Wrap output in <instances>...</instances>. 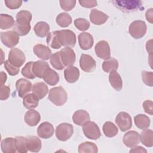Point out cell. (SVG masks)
Returning a JSON list of instances; mask_svg holds the SVG:
<instances>
[{
	"label": "cell",
	"mask_w": 153,
	"mask_h": 153,
	"mask_svg": "<svg viewBox=\"0 0 153 153\" xmlns=\"http://www.w3.org/2000/svg\"><path fill=\"white\" fill-rule=\"evenodd\" d=\"M48 99L56 106H60L66 102L68 94L62 87H56L49 91Z\"/></svg>",
	"instance_id": "cell-1"
},
{
	"label": "cell",
	"mask_w": 153,
	"mask_h": 153,
	"mask_svg": "<svg viewBox=\"0 0 153 153\" xmlns=\"http://www.w3.org/2000/svg\"><path fill=\"white\" fill-rule=\"evenodd\" d=\"M112 2L116 7L125 13L142 10L144 8L140 1H114Z\"/></svg>",
	"instance_id": "cell-2"
},
{
	"label": "cell",
	"mask_w": 153,
	"mask_h": 153,
	"mask_svg": "<svg viewBox=\"0 0 153 153\" xmlns=\"http://www.w3.org/2000/svg\"><path fill=\"white\" fill-rule=\"evenodd\" d=\"M57 37L62 46L73 47L76 43V36L75 33L69 29L56 30Z\"/></svg>",
	"instance_id": "cell-3"
},
{
	"label": "cell",
	"mask_w": 153,
	"mask_h": 153,
	"mask_svg": "<svg viewBox=\"0 0 153 153\" xmlns=\"http://www.w3.org/2000/svg\"><path fill=\"white\" fill-rule=\"evenodd\" d=\"M146 25L142 20H135L131 23L128 27L130 35L134 39L142 38L146 32Z\"/></svg>",
	"instance_id": "cell-4"
},
{
	"label": "cell",
	"mask_w": 153,
	"mask_h": 153,
	"mask_svg": "<svg viewBox=\"0 0 153 153\" xmlns=\"http://www.w3.org/2000/svg\"><path fill=\"white\" fill-rule=\"evenodd\" d=\"M82 131L86 137L92 140H97L101 136L99 126L94 122L88 121L82 125Z\"/></svg>",
	"instance_id": "cell-5"
},
{
	"label": "cell",
	"mask_w": 153,
	"mask_h": 153,
	"mask_svg": "<svg viewBox=\"0 0 153 153\" xmlns=\"http://www.w3.org/2000/svg\"><path fill=\"white\" fill-rule=\"evenodd\" d=\"M74 133V128L72 124L63 123L57 126L56 129V136L60 141H66L70 139Z\"/></svg>",
	"instance_id": "cell-6"
},
{
	"label": "cell",
	"mask_w": 153,
	"mask_h": 153,
	"mask_svg": "<svg viewBox=\"0 0 153 153\" xmlns=\"http://www.w3.org/2000/svg\"><path fill=\"white\" fill-rule=\"evenodd\" d=\"M19 35L14 30L1 32V40L2 44L8 48H13L19 42Z\"/></svg>",
	"instance_id": "cell-7"
},
{
	"label": "cell",
	"mask_w": 153,
	"mask_h": 153,
	"mask_svg": "<svg viewBox=\"0 0 153 153\" xmlns=\"http://www.w3.org/2000/svg\"><path fill=\"white\" fill-rule=\"evenodd\" d=\"M8 60L11 64L16 67H21L26 60V57L24 53L17 48H12L8 54Z\"/></svg>",
	"instance_id": "cell-8"
},
{
	"label": "cell",
	"mask_w": 153,
	"mask_h": 153,
	"mask_svg": "<svg viewBox=\"0 0 153 153\" xmlns=\"http://www.w3.org/2000/svg\"><path fill=\"white\" fill-rule=\"evenodd\" d=\"M115 123L122 131H126L130 129L132 126L131 118L126 112H120L117 114L115 118Z\"/></svg>",
	"instance_id": "cell-9"
},
{
	"label": "cell",
	"mask_w": 153,
	"mask_h": 153,
	"mask_svg": "<svg viewBox=\"0 0 153 153\" xmlns=\"http://www.w3.org/2000/svg\"><path fill=\"white\" fill-rule=\"evenodd\" d=\"M94 51L97 57L107 60L111 57V50L109 44L105 40L99 41L95 45Z\"/></svg>",
	"instance_id": "cell-10"
},
{
	"label": "cell",
	"mask_w": 153,
	"mask_h": 153,
	"mask_svg": "<svg viewBox=\"0 0 153 153\" xmlns=\"http://www.w3.org/2000/svg\"><path fill=\"white\" fill-rule=\"evenodd\" d=\"M79 66L83 71L85 72H91L96 69V63L91 56L82 54L79 59Z\"/></svg>",
	"instance_id": "cell-11"
},
{
	"label": "cell",
	"mask_w": 153,
	"mask_h": 153,
	"mask_svg": "<svg viewBox=\"0 0 153 153\" xmlns=\"http://www.w3.org/2000/svg\"><path fill=\"white\" fill-rule=\"evenodd\" d=\"M59 52L65 66H70L74 64L76 60V56L72 48L65 47L62 48Z\"/></svg>",
	"instance_id": "cell-12"
},
{
	"label": "cell",
	"mask_w": 153,
	"mask_h": 153,
	"mask_svg": "<svg viewBox=\"0 0 153 153\" xmlns=\"http://www.w3.org/2000/svg\"><path fill=\"white\" fill-rule=\"evenodd\" d=\"M16 87L18 92V95L20 97L23 98L32 88V85L30 81L24 78H20L16 81Z\"/></svg>",
	"instance_id": "cell-13"
},
{
	"label": "cell",
	"mask_w": 153,
	"mask_h": 153,
	"mask_svg": "<svg viewBox=\"0 0 153 153\" xmlns=\"http://www.w3.org/2000/svg\"><path fill=\"white\" fill-rule=\"evenodd\" d=\"M123 142L127 147L132 148L139 143L140 135L136 131H129L124 135Z\"/></svg>",
	"instance_id": "cell-14"
},
{
	"label": "cell",
	"mask_w": 153,
	"mask_h": 153,
	"mask_svg": "<svg viewBox=\"0 0 153 153\" xmlns=\"http://www.w3.org/2000/svg\"><path fill=\"white\" fill-rule=\"evenodd\" d=\"M53 126L48 122L42 123L37 128V134L42 139H49L54 134Z\"/></svg>",
	"instance_id": "cell-15"
},
{
	"label": "cell",
	"mask_w": 153,
	"mask_h": 153,
	"mask_svg": "<svg viewBox=\"0 0 153 153\" xmlns=\"http://www.w3.org/2000/svg\"><path fill=\"white\" fill-rule=\"evenodd\" d=\"M78 43L80 48L84 50L90 49L93 45V36L88 32H82L78 35Z\"/></svg>",
	"instance_id": "cell-16"
},
{
	"label": "cell",
	"mask_w": 153,
	"mask_h": 153,
	"mask_svg": "<svg viewBox=\"0 0 153 153\" xmlns=\"http://www.w3.org/2000/svg\"><path fill=\"white\" fill-rule=\"evenodd\" d=\"M108 18L109 16L106 14L96 9H93L90 11V20L94 25H101L105 23Z\"/></svg>",
	"instance_id": "cell-17"
},
{
	"label": "cell",
	"mask_w": 153,
	"mask_h": 153,
	"mask_svg": "<svg viewBox=\"0 0 153 153\" xmlns=\"http://www.w3.org/2000/svg\"><path fill=\"white\" fill-rule=\"evenodd\" d=\"M33 51L38 57L44 60H48L52 56L51 50L43 44H38L35 45L33 48Z\"/></svg>",
	"instance_id": "cell-18"
},
{
	"label": "cell",
	"mask_w": 153,
	"mask_h": 153,
	"mask_svg": "<svg viewBox=\"0 0 153 153\" xmlns=\"http://www.w3.org/2000/svg\"><path fill=\"white\" fill-rule=\"evenodd\" d=\"M64 76L68 82L74 83L79 77V71L74 66H68L65 69Z\"/></svg>",
	"instance_id": "cell-19"
},
{
	"label": "cell",
	"mask_w": 153,
	"mask_h": 153,
	"mask_svg": "<svg viewBox=\"0 0 153 153\" xmlns=\"http://www.w3.org/2000/svg\"><path fill=\"white\" fill-rule=\"evenodd\" d=\"M42 78L44 81L50 85H55L59 81V74L50 67L45 69Z\"/></svg>",
	"instance_id": "cell-20"
},
{
	"label": "cell",
	"mask_w": 153,
	"mask_h": 153,
	"mask_svg": "<svg viewBox=\"0 0 153 153\" xmlns=\"http://www.w3.org/2000/svg\"><path fill=\"white\" fill-rule=\"evenodd\" d=\"M41 120L39 113L33 109L27 111L25 115V121L29 126H35Z\"/></svg>",
	"instance_id": "cell-21"
},
{
	"label": "cell",
	"mask_w": 153,
	"mask_h": 153,
	"mask_svg": "<svg viewBox=\"0 0 153 153\" xmlns=\"http://www.w3.org/2000/svg\"><path fill=\"white\" fill-rule=\"evenodd\" d=\"M89 114L85 110L79 109L75 111L72 116L74 123L78 126H82L86 122L90 121Z\"/></svg>",
	"instance_id": "cell-22"
},
{
	"label": "cell",
	"mask_w": 153,
	"mask_h": 153,
	"mask_svg": "<svg viewBox=\"0 0 153 153\" xmlns=\"http://www.w3.org/2000/svg\"><path fill=\"white\" fill-rule=\"evenodd\" d=\"M1 150L4 153H15L17 151L15 138H5L1 142Z\"/></svg>",
	"instance_id": "cell-23"
},
{
	"label": "cell",
	"mask_w": 153,
	"mask_h": 153,
	"mask_svg": "<svg viewBox=\"0 0 153 153\" xmlns=\"http://www.w3.org/2000/svg\"><path fill=\"white\" fill-rule=\"evenodd\" d=\"M48 67L50 66L47 62L43 60H37L33 63L32 71L36 77L42 78L45 69Z\"/></svg>",
	"instance_id": "cell-24"
},
{
	"label": "cell",
	"mask_w": 153,
	"mask_h": 153,
	"mask_svg": "<svg viewBox=\"0 0 153 153\" xmlns=\"http://www.w3.org/2000/svg\"><path fill=\"white\" fill-rule=\"evenodd\" d=\"M27 146L29 151L32 152H38L42 148V143L37 136H27Z\"/></svg>",
	"instance_id": "cell-25"
},
{
	"label": "cell",
	"mask_w": 153,
	"mask_h": 153,
	"mask_svg": "<svg viewBox=\"0 0 153 153\" xmlns=\"http://www.w3.org/2000/svg\"><path fill=\"white\" fill-rule=\"evenodd\" d=\"M32 91L39 99H42L48 93V88L45 83L43 82H38L33 84Z\"/></svg>",
	"instance_id": "cell-26"
},
{
	"label": "cell",
	"mask_w": 153,
	"mask_h": 153,
	"mask_svg": "<svg viewBox=\"0 0 153 153\" xmlns=\"http://www.w3.org/2000/svg\"><path fill=\"white\" fill-rule=\"evenodd\" d=\"M109 81L111 86L117 91L121 90L123 88V80L120 74L116 71L110 72L109 75Z\"/></svg>",
	"instance_id": "cell-27"
},
{
	"label": "cell",
	"mask_w": 153,
	"mask_h": 153,
	"mask_svg": "<svg viewBox=\"0 0 153 153\" xmlns=\"http://www.w3.org/2000/svg\"><path fill=\"white\" fill-rule=\"evenodd\" d=\"M39 99L38 97L32 93L27 94L23 100V106L28 109H33L38 105Z\"/></svg>",
	"instance_id": "cell-28"
},
{
	"label": "cell",
	"mask_w": 153,
	"mask_h": 153,
	"mask_svg": "<svg viewBox=\"0 0 153 153\" xmlns=\"http://www.w3.org/2000/svg\"><path fill=\"white\" fill-rule=\"evenodd\" d=\"M134 121L136 127L143 130L148 128L150 126V119L145 114H140L136 115L134 117Z\"/></svg>",
	"instance_id": "cell-29"
},
{
	"label": "cell",
	"mask_w": 153,
	"mask_h": 153,
	"mask_svg": "<svg viewBox=\"0 0 153 153\" xmlns=\"http://www.w3.org/2000/svg\"><path fill=\"white\" fill-rule=\"evenodd\" d=\"M35 34L41 38L47 36L50 33V26L45 22H39L34 26Z\"/></svg>",
	"instance_id": "cell-30"
},
{
	"label": "cell",
	"mask_w": 153,
	"mask_h": 153,
	"mask_svg": "<svg viewBox=\"0 0 153 153\" xmlns=\"http://www.w3.org/2000/svg\"><path fill=\"white\" fill-rule=\"evenodd\" d=\"M140 135V140L146 147L153 146V131L150 129L143 130Z\"/></svg>",
	"instance_id": "cell-31"
},
{
	"label": "cell",
	"mask_w": 153,
	"mask_h": 153,
	"mask_svg": "<svg viewBox=\"0 0 153 153\" xmlns=\"http://www.w3.org/2000/svg\"><path fill=\"white\" fill-rule=\"evenodd\" d=\"M103 132L108 137H112L115 136L118 131L117 126L111 121H106L104 123L103 127Z\"/></svg>",
	"instance_id": "cell-32"
},
{
	"label": "cell",
	"mask_w": 153,
	"mask_h": 153,
	"mask_svg": "<svg viewBox=\"0 0 153 153\" xmlns=\"http://www.w3.org/2000/svg\"><path fill=\"white\" fill-rule=\"evenodd\" d=\"M15 22L13 17L7 14H0V27L1 29H8L14 26Z\"/></svg>",
	"instance_id": "cell-33"
},
{
	"label": "cell",
	"mask_w": 153,
	"mask_h": 153,
	"mask_svg": "<svg viewBox=\"0 0 153 153\" xmlns=\"http://www.w3.org/2000/svg\"><path fill=\"white\" fill-rule=\"evenodd\" d=\"M98 152V148L97 145L91 142H85L78 146L79 153H97Z\"/></svg>",
	"instance_id": "cell-34"
},
{
	"label": "cell",
	"mask_w": 153,
	"mask_h": 153,
	"mask_svg": "<svg viewBox=\"0 0 153 153\" xmlns=\"http://www.w3.org/2000/svg\"><path fill=\"white\" fill-rule=\"evenodd\" d=\"M56 23L62 27H66L72 23V18L67 13H61L56 19Z\"/></svg>",
	"instance_id": "cell-35"
},
{
	"label": "cell",
	"mask_w": 153,
	"mask_h": 153,
	"mask_svg": "<svg viewBox=\"0 0 153 153\" xmlns=\"http://www.w3.org/2000/svg\"><path fill=\"white\" fill-rule=\"evenodd\" d=\"M118 68V62L114 58L105 60L102 63V69L105 72L109 73L112 71H117Z\"/></svg>",
	"instance_id": "cell-36"
},
{
	"label": "cell",
	"mask_w": 153,
	"mask_h": 153,
	"mask_svg": "<svg viewBox=\"0 0 153 153\" xmlns=\"http://www.w3.org/2000/svg\"><path fill=\"white\" fill-rule=\"evenodd\" d=\"M32 17V14L29 11L22 10L16 14V22L22 24H30Z\"/></svg>",
	"instance_id": "cell-37"
},
{
	"label": "cell",
	"mask_w": 153,
	"mask_h": 153,
	"mask_svg": "<svg viewBox=\"0 0 153 153\" xmlns=\"http://www.w3.org/2000/svg\"><path fill=\"white\" fill-rule=\"evenodd\" d=\"M31 26L30 24H22L15 22L13 30L15 31L19 36H25L30 32Z\"/></svg>",
	"instance_id": "cell-38"
},
{
	"label": "cell",
	"mask_w": 153,
	"mask_h": 153,
	"mask_svg": "<svg viewBox=\"0 0 153 153\" xmlns=\"http://www.w3.org/2000/svg\"><path fill=\"white\" fill-rule=\"evenodd\" d=\"M46 41L47 44L54 49H59L62 46L59 42L56 30L52 32L48 35Z\"/></svg>",
	"instance_id": "cell-39"
},
{
	"label": "cell",
	"mask_w": 153,
	"mask_h": 153,
	"mask_svg": "<svg viewBox=\"0 0 153 153\" xmlns=\"http://www.w3.org/2000/svg\"><path fill=\"white\" fill-rule=\"evenodd\" d=\"M50 63L51 66L57 70H62L65 67L62 62L59 51L52 54L50 57Z\"/></svg>",
	"instance_id": "cell-40"
},
{
	"label": "cell",
	"mask_w": 153,
	"mask_h": 153,
	"mask_svg": "<svg viewBox=\"0 0 153 153\" xmlns=\"http://www.w3.org/2000/svg\"><path fill=\"white\" fill-rule=\"evenodd\" d=\"M17 151L21 153H26L29 151L27 146V137L17 136L15 137Z\"/></svg>",
	"instance_id": "cell-41"
},
{
	"label": "cell",
	"mask_w": 153,
	"mask_h": 153,
	"mask_svg": "<svg viewBox=\"0 0 153 153\" xmlns=\"http://www.w3.org/2000/svg\"><path fill=\"white\" fill-rule=\"evenodd\" d=\"M33 62H27L25 66L22 68V74L23 76L25 77L28 78V79H34L36 76L33 73L32 71V65H33Z\"/></svg>",
	"instance_id": "cell-42"
},
{
	"label": "cell",
	"mask_w": 153,
	"mask_h": 153,
	"mask_svg": "<svg viewBox=\"0 0 153 153\" xmlns=\"http://www.w3.org/2000/svg\"><path fill=\"white\" fill-rule=\"evenodd\" d=\"M75 26L81 31L87 30L90 27V22L84 18H78L74 20Z\"/></svg>",
	"instance_id": "cell-43"
},
{
	"label": "cell",
	"mask_w": 153,
	"mask_h": 153,
	"mask_svg": "<svg viewBox=\"0 0 153 153\" xmlns=\"http://www.w3.org/2000/svg\"><path fill=\"white\" fill-rule=\"evenodd\" d=\"M142 79L143 82L145 83V84H146L149 87H152L153 73L152 72L143 71L142 72Z\"/></svg>",
	"instance_id": "cell-44"
},
{
	"label": "cell",
	"mask_w": 153,
	"mask_h": 153,
	"mask_svg": "<svg viewBox=\"0 0 153 153\" xmlns=\"http://www.w3.org/2000/svg\"><path fill=\"white\" fill-rule=\"evenodd\" d=\"M60 7L65 11H69L73 9L76 4L75 0H60L59 1Z\"/></svg>",
	"instance_id": "cell-45"
},
{
	"label": "cell",
	"mask_w": 153,
	"mask_h": 153,
	"mask_svg": "<svg viewBox=\"0 0 153 153\" xmlns=\"http://www.w3.org/2000/svg\"><path fill=\"white\" fill-rule=\"evenodd\" d=\"M4 67L10 75L14 76L19 73L20 68L16 67L12 64H11L8 60L4 62Z\"/></svg>",
	"instance_id": "cell-46"
},
{
	"label": "cell",
	"mask_w": 153,
	"mask_h": 153,
	"mask_svg": "<svg viewBox=\"0 0 153 153\" xmlns=\"http://www.w3.org/2000/svg\"><path fill=\"white\" fill-rule=\"evenodd\" d=\"M5 5L11 10L17 9L20 8L22 4L21 0H5Z\"/></svg>",
	"instance_id": "cell-47"
},
{
	"label": "cell",
	"mask_w": 153,
	"mask_h": 153,
	"mask_svg": "<svg viewBox=\"0 0 153 153\" xmlns=\"http://www.w3.org/2000/svg\"><path fill=\"white\" fill-rule=\"evenodd\" d=\"M10 93V88L8 86L1 85L0 86V99L1 100H7L9 96Z\"/></svg>",
	"instance_id": "cell-48"
},
{
	"label": "cell",
	"mask_w": 153,
	"mask_h": 153,
	"mask_svg": "<svg viewBox=\"0 0 153 153\" xmlns=\"http://www.w3.org/2000/svg\"><path fill=\"white\" fill-rule=\"evenodd\" d=\"M143 108L145 112L151 115L153 114V103L152 100H146L143 103Z\"/></svg>",
	"instance_id": "cell-49"
},
{
	"label": "cell",
	"mask_w": 153,
	"mask_h": 153,
	"mask_svg": "<svg viewBox=\"0 0 153 153\" xmlns=\"http://www.w3.org/2000/svg\"><path fill=\"white\" fill-rule=\"evenodd\" d=\"M79 3L85 8H92L97 5V2L95 0H79Z\"/></svg>",
	"instance_id": "cell-50"
},
{
	"label": "cell",
	"mask_w": 153,
	"mask_h": 153,
	"mask_svg": "<svg viewBox=\"0 0 153 153\" xmlns=\"http://www.w3.org/2000/svg\"><path fill=\"white\" fill-rule=\"evenodd\" d=\"M152 16H153V9L151 8H149V10H148L145 13L146 19L150 23H153V17Z\"/></svg>",
	"instance_id": "cell-51"
},
{
	"label": "cell",
	"mask_w": 153,
	"mask_h": 153,
	"mask_svg": "<svg viewBox=\"0 0 153 153\" xmlns=\"http://www.w3.org/2000/svg\"><path fill=\"white\" fill-rule=\"evenodd\" d=\"M130 152H147V151L142 146H134L130 151Z\"/></svg>",
	"instance_id": "cell-52"
},
{
	"label": "cell",
	"mask_w": 153,
	"mask_h": 153,
	"mask_svg": "<svg viewBox=\"0 0 153 153\" xmlns=\"http://www.w3.org/2000/svg\"><path fill=\"white\" fill-rule=\"evenodd\" d=\"M0 76H1V85H4L5 83L7 78V74L3 71H1L0 74Z\"/></svg>",
	"instance_id": "cell-53"
},
{
	"label": "cell",
	"mask_w": 153,
	"mask_h": 153,
	"mask_svg": "<svg viewBox=\"0 0 153 153\" xmlns=\"http://www.w3.org/2000/svg\"><path fill=\"white\" fill-rule=\"evenodd\" d=\"M146 48L147 51L151 54L152 53V39H150L149 41H148L146 44Z\"/></svg>",
	"instance_id": "cell-54"
}]
</instances>
